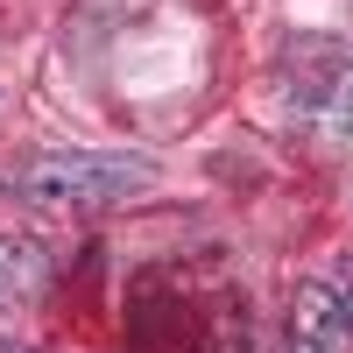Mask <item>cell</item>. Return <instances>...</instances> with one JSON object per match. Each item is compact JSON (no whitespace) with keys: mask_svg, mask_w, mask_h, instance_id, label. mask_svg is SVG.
<instances>
[{"mask_svg":"<svg viewBox=\"0 0 353 353\" xmlns=\"http://www.w3.org/2000/svg\"><path fill=\"white\" fill-rule=\"evenodd\" d=\"M346 290H353V261H346ZM346 311H353V304H346Z\"/></svg>","mask_w":353,"mask_h":353,"instance_id":"obj_4","label":"cell"},{"mask_svg":"<svg viewBox=\"0 0 353 353\" xmlns=\"http://www.w3.org/2000/svg\"><path fill=\"white\" fill-rule=\"evenodd\" d=\"M36 283H43V254H36V241H0V304L28 297Z\"/></svg>","mask_w":353,"mask_h":353,"instance_id":"obj_3","label":"cell"},{"mask_svg":"<svg viewBox=\"0 0 353 353\" xmlns=\"http://www.w3.org/2000/svg\"><path fill=\"white\" fill-rule=\"evenodd\" d=\"M283 332H290V353H346L353 346V311L332 283H297Z\"/></svg>","mask_w":353,"mask_h":353,"instance_id":"obj_2","label":"cell"},{"mask_svg":"<svg viewBox=\"0 0 353 353\" xmlns=\"http://www.w3.org/2000/svg\"><path fill=\"white\" fill-rule=\"evenodd\" d=\"M156 184L149 156H85V149H57L28 163V198L43 205H121L134 191Z\"/></svg>","mask_w":353,"mask_h":353,"instance_id":"obj_1","label":"cell"}]
</instances>
